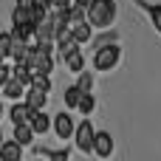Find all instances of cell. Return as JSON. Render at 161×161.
<instances>
[{
	"mask_svg": "<svg viewBox=\"0 0 161 161\" xmlns=\"http://www.w3.org/2000/svg\"><path fill=\"white\" fill-rule=\"evenodd\" d=\"M85 17H88L91 28H108L116 20V3L113 0H93L85 8Z\"/></svg>",
	"mask_w": 161,
	"mask_h": 161,
	"instance_id": "6da1fadb",
	"label": "cell"
},
{
	"mask_svg": "<svg viewBox=\"0 0 161 161\" xmlns=\"http://www.w3.org/2000/svg\"><path fill=\"white\" fill-rule=\"evenodd\" d=\"M119 59H122V48L119 45H99L96 48V54H93V68L96 71H113L116 65H119Z\"/></svg>",
	"mask_w": 161,
	"mask_h": 161,
	"instance_id": "7a4b0ae2",
	"label": "cell"
},
{
	"mask_svg": "<svg viewBox=\"0 0 161 161\" xmlns=\"http://www.w3.org/2000/svg\"><path fill=\"white\" fill-rule=\"evenodd\" d=\"M74 136H76L79 153H93V136H96V130H93L91 122H79V127L74 130Z\"/></svg>",
	"mask_w": 161,
	"mask_h": 161,
	"instance_id": "3957f363",
	"label": "cell"
},
{
	"mask_svg": "<svg viewBox=\"0 0 161 161\" xmlns=\"http://www.w3.org/2000/svg\"><path fill=\"white\" fill-rule=\"evenodd\" d=\"M51 125H54V130H57L59 139H71L74 130H76V127H74V119H71L68 113H57V116L51 119Z\"/></svg>",
	"mask_w": 161,
	"mask_h": 161,
	"instance_id": "277c9868",
	"label": "cell"
},
{
	"mask_svg": "<svg viewBox=\"0 0 161 161\" xmlns=\"http://www.w3.org/2000/svg\"><path fill=\"white\" fill-rule=\"evenodd\" d=\"M93 153L99 156V158H110V153H113V136L110 133H96L93 136Z\"/></svg>",
	"mask_w": 161,
	"mask_h": 161,
	"instance_id": "5b68a950",
	"label": "cell"
},
{
	"mask_svg": "<svg viewBox=\"0 0 161 161\" xmlns=\"http://www.w3.org/2000/svg\"><path fill=\"white\" fill-rule=\"evenodd\" d=\"M8 116H11V122H14V125H28V122H31V116H34V110H31L25 102H14V105H11V110H8Z\"/></svg>",
	"mask_w": 161,
	"mask_h": 161,
	"instance_id": "8992f818",
	"label": "cell"
},
{
	"mask_svg": "<svg viewBox=\"0 0 161 161\" xmlns=\"http://www.w3.org/2000/svg\"><path fill=\"white\" fill-rule=\"evenodd\" d=\"M45 96H48L45 91H37V88H31V85H28V91H25V105L37 113V110H42V108H45Z\"/></svg>",
	"mask_w": 161,
	"mask_h": 161,
	"instance_id": "52a82bcc",
	"label": "cell"
},
{
	"mask_svg": "<svg viewBox=\"0 0 161 161\" xmlns=\"http://www.w3.org/2000/svg\"><path fill=\"white\" fill-rule=\"evenodd\" d=\"M23 158V147L17 142H3L0 144V161H20Z\"/></svg>",
	"mask_w": 161,
	"mask_h": 161,
	"instance_id": "ba28073f",
	"label": "cell"
},
{
	"mask_svg": "<svg viewBox=\"0 0 161 161\" xmlns=\"http://www.w3.org/2000/svg\"><path fill=\"white\" fill-rule=\"evenodd\" d=\"M68 28H71V37H74L79 45H82V42H88V40H91V34H93V31H91V23H85V20H82V23H76V25H68Z\"/></svg>",
	"mask_w": 161,
	"mask_h": 161,
	"instance_id": "9c48e42d",
	"label": "cell"
},
{
	"mask_svg": "<svg viewBox=\"0 0 161 161\" xmlns=\"http://www.w3.org/2000/svg\"><path fill=\"white\" fill-rule=\"evenodd\" d=\"M11 142H17L20 147H25V144L34 142V130H31L28 125H14V139H11Z\"/></svg>",
	"mask_w": 161,
	"mask_h": 161,
	"instance_id": "30bf717a",
	"label": "cell"
},
{
	"mask_svg": "<svg viewBox=\"0 0 161 161\" xmlns=\"http://www.w3.org/2000/svg\"><path fill=\"white\" fill-rule=\"evenodd\" d=\"M28 127L34 130V133H48V127H51V119L42 113V110H37L34 116H31V122H28Z\"/></svg>",
	"mask_w": 161,
	"mask_h": 161,
	"instance_id": "8fae6325",
	"label": "cell"
},
{
	"mask_svg": "<svg viewBox=\"0 0 161 161\" xmlns=\"http://www.w3.org/2000/svg\"><path fill=\"white\" fill-rule=\"evenodd\" d=\"M11 79H17L20 85H31V79H34V76H31V68H28V65L17 62V65H14V71H11Z\"/></svg>",
	"mask_w": 161,
	"mask_h": 161,
	"instance_id": "7c38bea8",
	"label": "cell"
},
{
	"mask_svg": "<svg viewBox=\"0 0 161 161\" xmlns=\"http://www.w3.org/2000/svg\"><path fill=\"white\" fill-rule=\"evenodd\" d=\"M65 65H68L74 74H82V68H85V57L79 54V48H76V51H71V54L65 57Z\"/></svg>",
	"mask_w": 161,
	"mask_h": 161,
	"instance_id": "4fadbf2b",
	"label": "cell"
},
{
	"mask_svg": "<svg viewBox=\"0 0 161 161\" xmlns=\"http://www.w3.org/2000/svg\"><path fill=\"white\" fill-rule=\"evenodd\" d=\"M23 88H25V85H20L17 79H8V82L3 85V93H6V99H23V93H25Z\"/></svg>",
	"mask_w": 161,
	"mask_h": 161,
	"instance_id": "5bb4252c",
	"label": "cell"
},
{
	"mask_svg": "<svg viewBox=\"0 0 161 161\" xmlns=\"http://www.w3.org/2000/svg\"><path fill=\"white\" fill-rule=\"evenodd\" d=\"M93 108H96V99H93L91 93H82V96H79V105H76V110L88 116V113H93Z\"/></svg>",
	"mask_w": 161,
	"mask_h": 161,
	"instance_id": "9a60e30c",
	"label": "cell"
},
{
	"mask_svg": "<svg viewBox=\"0 0 161 161\" xmlns=\"http://www.w3.org/2000/svg\"><path fill=\"white\" fill-rule=\"evenodd\" d=\"M71 6V0H48V14H68Z\"/></svg>",
	"mask_w": 161,
	"mask_h": 161,
	"instance_id": "2e32d148",
	"label": "cell"
},
{
	"mask_svg": "<svg viewBox=\"0 0 161 161\" xmlns=\"http://www.w3.org/2000/svg\"><path fill=\"white\" fill-rule=\"evenodd\" d=\"M79 96H82V91H79L76 85H71V88L65 91V105H68V108H76V105H79Z\"/></svg>",
	"mask_w": 161,
	"mask_h": 161,
	"instance_id": "e0dca14e",
	"label": "cell"
},
{
	"mask_svg": "<svg viewBox=\"0 0 161 161\" xmlns=\"http://www.w3.org/2000/svg\"><path fill=\"white\" fill-rule=\"evenodd\" d=\"M25 23H31L28 11L25 8H11V25H25Z\"/></svg>",
	"mask_w": 161,
	"mask_h": 161,
	"instance_id": "ac0fdd59",
	"label": "cell"
},
{
	"mask_svg": "<svg viewBox=\"0 0 161 161\" xmlns=\"http://www.w3.org/2000/svg\"><path fill=\"white\" fill-rule=\"evenodd\" d=\"M11 42H14V37H11V31H0V51L8 57L11 54Z\"/></svg>",
	"mask_w": 161,
	"mask_h": 161,
	"instance_id": "d6986e66",
	"label": "cell"
},
{
	"mask_svg": "<svg viewBox=\"0 0 161 161\" xmlns=\"http://www.w3.org/2000/svg\"><path fill=\"white\" fill-rule=\"evenodd\" d=\"M31 88L45 91V93H48V91H51V79H48V76H34V79H31Z\"/></svg>",
	"mask_w": 161,
	"mask_h": 161,
	"instance_id": "ffe728a7",
	"label": "cell"
},
{
	"mask_svg": "<svg viewBox=\"0 0 161 161\" xmlns=\"http://www.w3.org/2000/svg\"><path fill=\"white\" fill-rule=\"evenodd\" d=\"M91 85H93V82H91V76H88V74H79V82H76V88H79L82 93H91Z\"/></svg>",
	"mask_w": 161,
	"mask_h": 161,
	"instance_id": "44dd1931",
	"label": "cell"
},
{
	"mask_svg": "<svg viewBox=\"0 0 161 161\" xmlns=\"http://www.w3.org/2000/svg\"><path fill=\"white\" fill-rule=\"evenodd\" d=\"M8 79H11V68H8L6 62H0V88H3Z\"/></svg>",
	"mask_w": 161,
	"mask_h": 161,
	"instance_id": "7402d4cb",
	"label": "cell"
},
{
	"mask_svg": "<svg viewBox=\"0 0 161 161\" xmlns=\"http://www.w3.org/2000/svg\"><path fill=\"white\" fill-rule=\"evenodd\" d=\"M150 17H153V23H156V31H161V3L150 8Z\"/></svg>",
	"mask_w": 161,
	"mask_h": 161,
	"instance_id": "603a6c76",
	"label": "cell"
},
{
	"mask_svg": "<svg viewBox=\"0 0 161 161\" xmlns=\"http://www.w3.org/2000/svg\"><path fill=\"white\" fill-rule=\"evenodd\" d=\"M51 161H68V153L65 150H57V153H51Z\"/></svg>",
	"mask_w": 161,
	"mask_h": 161,
	"instance_id": "cb8c5ba5",
	"label": "cell"
},
{
	"mask_svg": "<svg viewBox=\"0 0 161 161\" xmlns=\"http://www.w3.org/2000/svg\"><path fill=\"white\" fill-rule=\"evenodd\" d=\"M31 8H40V11H48V0H34Z\"/></svg>",
	"mask_w": 161,
	"mask_h": 161,
	"instance_id": "d4e9b609",
	"label": "cell"
},
{
	"mask_svg": "<svg viewBox=\"0 0 161 161\" xmlns=\"http://www.w3.org/2000/svg\"><path fill=\"white\" fill-rule=\"evenodd\" d=\"M31 3H34V0H17V8H25V11H31Z\"/></svg>",
	"mask_w": 161,
	"mask_h": 161,
	"instance_id": "484cf974",
	"label": "cell"
},
{
	"mask_svg": "<svg viewBox=\"0 0 161 161\" xmlns=\"http://www.w3.org/2000/svg\"><path fill=\"white\" fill-rule=\"evenodd\" d=\"M91 3H93V0H74V6H79V8H88Z\"/></svg>",
	"mask_w": 161,
	"mask_h": 161,
	"instance_id": "4316f807",
	"label": "cell"
},
{
	"mask_svg": "<svg viewBox=\"0 0 161 161\" xmlns=\"http://www.w3.org/2000/svg\"><path fill=\"white\" fill-rule=\"evenodd\" d=\"M3 59H6V54H3V51H0V62H3Z\"/></svg>",
	"mask_w": 161,
	"mask_h": 161,
	"instance_id": "83f0119b",
	"label": "cell"
},
{
	"mask_svg": "<svg viewBox=\"0 0 161 161\" xmlns=\"http://www.w3.org/2000/svg\"><path fill=\"white\" fill-rule=\"evenodd\" d=\"M0 144H3V133H0Z\"/></svg>",
	"mask_w": 161,
	"mask_h": 161,
	"instance_id": "f1b7e54d",
	"label": "cell"
},
{
	"mask_svg": "<svg viewBox=\"0 0 161 161\" xmlns=\"http://www.w3.org/2000/svg\"><path fill=\"white\" fill-rule=\"evenodd\" d=\"M0 116H3V105H0Z\"/></svg>",
	"mask_w": 161,
	"mask_h": 161,
	"instance_id": "f546056e",
	"label": "cell"
}]
</instances>
